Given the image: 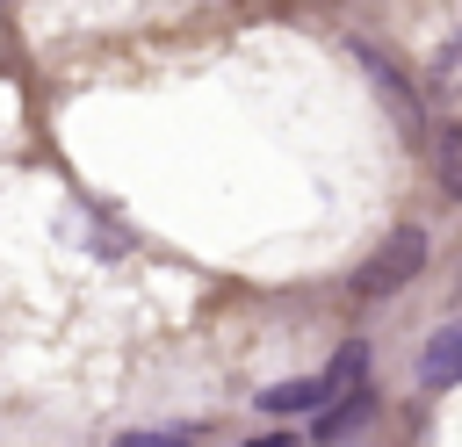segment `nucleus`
Listing matches in <instances>:
<instances>
[{
	"label": "nucleus",
	"instance_id": "7ed1b4c3",
	"mask_svg": "<svg viewBox=\"0 0 462 447\" xmlns=\"http://www.w3.org/2000/svg\"><path fill=\"white\" fill-rule=\"evenodd\" d=\"M325 389H332V382H274V389H267L260 404H267V411H310V404H318Z\"/></svg>",
	"mask_w": 462,
	"mask_h": 447
},
{
	"label": "nucleus",
	"instance_id": "f257e3e1",
	"mask_svg": "<svg viewBox=\"0 0 462 447\" xmlns=\"http://www.w3.org/2000/svg\"><path fill=\"white\" fill-rule=\"evenodd\" d=\"M419 267H426V238H419V231H397V238L361 267V281H354V288H361V296H390V288H397V281H411Z\"/></svg>",
	"mask_w": 462,
	"mask_h": 447
},
{
	"label": "nucleus",
	"instance_id": "6e6552de",
	"mask_svg": "<svg viewBox=\"0 0 462 447\" xmlns=\"http://www.w3.org/2000/svg\"><path fill=\"white\" fill-rule=\"evenodd\" d=\"M245 447H296V433H267V440H245Z\"/></svg>",
	"mask_w": 462,
	"mask_h": 447
},
{
	"label": "nucleus",
	"instance_id": "0eeeda50",
	"mask_svg": "<svg viewBox=\"0 0 462 447\" xmlns=\"http://www.w3.org/2000/svg\"><path fill=\"white\" fill-rule=\"evenodd\" d=\"M116 447H188V440H166V433H123Z\"/></svg>",
	"mask_w": 462,
	"mask_h": 447
},
{
	"label": "nucleus",
	"instance_id": "39448f33",
	"mask_svg": "<svg viewBox=\"0 0 462 447\" xmlns=\"http://www.w3.org/2000/svg\"><path fill=\"white\" fill-rule=\"evenodd\" d=\"M440 187H448V195H462V130H448V137H440Z\"/></svg>",
	"mask_w": 462,
	"mask_h": 447
},
{
	"label": "nucleus",
	"instance_id": "f03ea898",
	"mask_svg": "<svg viewBox=\"0 0 462 447\" xmlns=\"http://www.w3.org/2000/svg\"><path fill=\"white\" fill-rule=\"evenodd\" d=\"M419 375H426L433 389L462 382V324H440V332H433V346L419 353Z\"/></svg>",
	"mask_w": 462,
	"mask_h": 447
},
{
	"label": "nucleus",
	"instance_id": "20e7f679",
	"mask_svg": "<svg viewBox=\"0 0 462 447\" xmlns=\"http://www.w3.org/2000/svg\"><path fill=\"white\" fill-rule=\"evenodd\" d=\"M361 418H368V397H354V404H339V411H325V418H318V433H310V440H346V433H354V425H361Z\"/></svg>",
	"mask_w": 462,
	"mask_h": 447
},
{
	"label": "nucleus",
	"instance_id": "423d86ee",
	"mask_svg": "<svg viewBox=\"0 0 462 447\" xmlns=\"http://www.w3.org/2000/svg\"><path fill=\"white\" fill-rule=\"evenodd\" d=\"M361 368H368V346H346V353L332 360V375H325V382H332V389H346V382H361Z\"/></svg>",
	"mask_w": 462,
	"mask_h": 447
}]
</instances>
